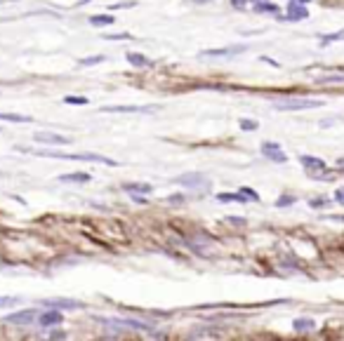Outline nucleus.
I'll list each match as a JSON object with an SVG mask.
<instances>
[{"label":"nucleus","instance_id":"obj_31","mask_svg":"<svg viewBox=\"0 0 344 341\" xmlns=\"http://www.w3.org/2000/svg\"><path fill=\"white\" fill-rule=\"evenodd\" d=\"M247 2H250V0H231V5H234L236 10H245Z\"/></svg>","mask_w":344,"mask_h":341},{"label":"nucleus","instance_id":"obj_8","mask_svg":"<svg viewBox=\"0 0 344 341\" xmlns=\"http://www.w3.org/2000/svg\"><path fill=\"white\" fill-rule=\"evenodd\" d=\"M177 184L179 186H191V188H198V186H207V179H205L203 174H184V177H179L177 179Z\"/></svg>","mask_w":344,"mask_h":341},{"label":"nucleus","instance_id":"obj_11","mask_svg":"<svg viewBox=\"0 0 344 341\" xmlns=\"http://www.w3.org/2000/svg\"><path fill=\"white\" fill-rule=\"evenodd\" d=\"M104 113H149L153 108H141V106H104Z\"/></svg>","mask_w":344,"mask_h":341},{"label":"nucleus","instance_id":"obj_20","mask_svg":"<svg viewBox=\"0 0 344 341\" xmlns=\"http://www.w3.org/2000/svg\"><path fill=\"white\" fill-rule=\"evenodd\" d=\"M0 120H7V123H31L29 116H17V113H0Z\"/></svg>","mask_w":344,"mask_h":341},{"label":"nucleus","instance_id":"obj_36","mask_svg":"<svg viewBox=\"0 0 344 341\" xmlns=\"http://www.w3.org/2000/svg\"><path fill=\"white\" fill-rule=\"evenodd\" d=\"M87 2H90V0H78V5H87Z\"/></svg>","mask_w":344,"mask_h":341},{"label":"nucleus","instance_id":"obj_25","mask_svg":"<svg viewBox=\"0 0 344 341\" xmlns=\"http://www.w3.org/2000/svg\"><path fill=\"white\" fill-rule=\"evenodd\" d=\"M297 332H302V330H311L313 327V322L311 320H307V318H302V320H295V325H292Z\"/></svg>","mask_w":344,"mask_h":341},{"label":"nucleus","instance_id":"obj_21","mask_svg":"<svg viewBox=\"0 0 344 341\" xmlns=\"http://www.w3.org/2000/svg\"><path fill=\"white\" fill-rule=\"evenodd\" d=\"M64 104H69V106H87L90 99H85V96H64Z\"/></svg>","mask_w":344,"mask_h":341},{"label":"nucleus","instance_id":"obj_33","mask_svg":"<svg viewBox=\"0 0 344 341\" xmlns=\"http://www.w3.org/2000/svg\"><path fill=\"white\" fill-rule=\"evenodd\" d=\"M335 200L340 205H344V188H337V193H335Z\"/></svg>","mask_w":344,"mask_h":341},{"label":"nucleus","instance_id":"obj_22","mask_svg":"<svg viewBox=\"0 0 344 341\" xmlns=\"http://www.w3.org/2000/svg\"><path fill=\"white\" fill-rule=\"evenodd\" d=\"M102 62H106V57H104V54H95V57L80 59V66H95V64H102Z\"/></svg>","mask_w":344,"mask_h":341},{"label":"nucleus","instance_id":"obj_12","mask_svg":"<svg viewBox=\"0 0 344 341\" xmlns=\"http://www.w3.org/2000/svg\"><path fill=\"white\" fill-rule=\"evenodd\" d=\"M252 10L257 14H276L278 17V5H274L269 0H259V2H252Z\"/></svg>","mask_w":344,"mask_h":341},{"label":"nucleus","instance_id":"obj_5","mask_svg":"<svg viewBox=\"0 0 344 341\" xmlns=\"http://www.w3.org/2000/svg\"><path fill=\"white\" fill-rule=\"evenodd\" d=\"M247 47L245 45H231V47H217V50H203V57H215V59H224V57H234V54H243Z\"/></svg>","mask_w":344,"mask_h":341},{"label":"nucleus","instance_id":"obj_17","mask_svg":"<svg viewBox=\"0 0 344 341\" xmlns=\"http://www.w3.org/2000/svg\"><path fill=\"white\" fill-rule=\"evenodd\" d=\"M123 188H125L128 193H151L153 191L149 184H125Z\"/></svg>","mask_w":344,"mask_h":341},{"label":"nucleus","instance_id":"obj_32","mask_svg":"<svg viewBox=\"0 0 344 341\" xmlns=\"http://www.w3.org/2000/svg\"><path fill=\"white\" fill-rule=\"evenodd\" d=\"M259 62H264V64H271V66H276V68H278V62H276V59H271V57H259Z\"/></svg>","mask_w":344,"mask_h":341},{"label":"nucleus","instance_id":"obj_9","mask_svg":"<svg viewBox=\"0 0 344 341\" xmlns=\"http://www.w3.org/2000/svg\"><path fill=\"white\" fill-rule=\"evenodd\" d=\"M7 322H12V325H29V322H33L35 320V310H19V313H12V315H7Z\"/></svg>","mask_w":344,"mask_h":341},{"label":"nucleus","instance_id":"obj_16","mask_svg":"<svg viewBox=\"0 0 344 341\" xmlns=\"http://www.w3.org/2000/svg\"><path fill=\"white\" fill-rule=\"evenodd\" d=\"M217 200H219V203H234V200H236V203H245V198H243L241 193H219Z\"/></svg>","mask_w":344,"mask_h":341},{"label":"nucleus","instance_id":"obj_27","mask_svg":"<svg viewBox=\"0 0 344 341\" xmlns=\"http://www.w3.org/2000/svg\"><path fill=\"white\" fill-rule=\"evenodd\" d=\"M290 205H295V195H280L276 200V207H290Z\"/></svg>","mask_w":344,"mask_h":341},{"label":"nucleus","instance_id":"obj_18","mask_svg":"<svg viewBox=\"0 0 344 341\" xmlns=\"http://www.w3.org/2000/svg\"><path fill=\"white\" fill-rule=\"evenodd\" d=\"M321 45H330L335 40H344V31H337V33H325V35H318Z\"/></svg>","mask_w":344,"mask_h":341},{"label":"nucleus","instance_id":"obj_19","mask_svg":"<svg viewBox=\"0 0 344 341\" xmlns=\"http://www.w3.org/2000/svg\"><path fill=\"white\" fill-rule=\"evenodd\" d=\"M47 306H52V309H80V304H75V301H62V299L47 301Z\"/></svg>","mask_w":344,"mask_h":341},{"label":"nucleus","instance_id":"obj_29","mask_svg":"<svg viewBox=\"0 0 344 341\" xmlns=\"http://www.w3.org/2000/svg\"><path fill=\"white\" fill-rule=\"evenodd\" d=\"M19 299L17 297H0V309H7V306H14Z\"/></svg>","mask_w":344,"mask_h":341},{"label":"nucleus","instance_id":"obj_7","mask_svg":"<svg viewBox=\"0 0 344 341\" xmlns=\"http://www.w3.org/2000/svg\"><path fill=\"white\" fill-rule=\"evenodd\" d=\"M33 139H35L38 144H52V146H66V144H71V139L69 137L50 134V132H38V134H33Z\"/></svg>","mask_w":344,"mask_h":341},{"label":"nucleus","instance_id":"obj_4","mask_svg":"<svg viewBox=\"0 0 344 341\" xmlns=\"http://www.w3.org/2000/svg\"><path fill=\"white\" fill-rule=\"evenodd\" d=\"M262 155L274 160V162H285V160H288V155L283 153V149H280L276 141H264V144H262Z\"/></svg>","mask_w":344,"mask_h":341},{"label":"nucleus","instance_id":"obj_1","mask_svg":"<svg viewBox=\"0 0 344 341\" xmlns=\"http://www.w3.org/2000/svg\"><path fill=\"white\" fill-rule=\"evenodd\" d=\"M321 106L323 101H318V99H302V96H292V99L274 104L276 111H309V108H321Z\"/></svg>","mask_w":344,"mask_h":341},{"label":"nucleus","instance_id":"obj_6","mask_svg":"<svg viewBox=\"0 0 344 341\" xmlns=\"http://www.w3.org/2000/svg\"><path fill=\"white\" fill-rule=\"evenodd\" d=\"M307 17H309V10L302 5L300 0H290L288 2V14H285L288 22H300V19H307Z\"/></svg>","mask_w":344,"mask_h":341},{"label":"nucleus","instance_id":"obj_28","mask_svg":"<svg viewBox=\"0 0 344 341\" xmlns=\"http://www.w3.org/2000/svg\"><path fill=\"white\" fill-rule=\"evenodd\" d=\"M106 40H132L130 33H108Z\"/></svg>","mask_w":344,"mask_h":341},{"label":"nucleus","instance_id":"obj_24","mask_svg":"<svg viewBox=\"0 0 344 341\" xmlns=\"http://www.w3.org/2000/svg\"><path fill=\"white\" fill-rule=\"evenodd\" d=\"M321 83H325V85H344V75H325V78H321Z\"/></svg>","mask_w":344,"mask_h":341},{"label":"nucleus","instance_id":"obj_30","mask_svg":"<svg viewBox=\"0 0 344 341\" xmlns=\"http://www.w3.org/2000/svg\"><path fill=\"white\" fill-rule=\"evenodd\" d=\"M130 7H135V2H132V0H123V2L111 5V10H130Z\"/></svg>","mask_w":344,"mask_h":341},{"label":"nucleus","instance_id":"obj_26","mask_svg":"<svg viewBox=\"0 0 344 341\" xmlns=\"http://www.w3.org/2000/svg\"><path fill=\"white\" fill-rule=\"evenodd\" d=\"M241 195H243V198H245V200H255V203H257L259 200V195H257V191H252V188H247V186H243V188H241Z\"/></svg>","mask_w":344,"mask_h":341},{"label":"nucleus","instance_id":"obj_2","mask_svg":"<svg viewBox=\"0 0 344 341\" xmlns=\"http://www.w3.org/2000/svg\"><path fill=\"white\" fill-rule=\"evenodd\" d=\"M40 155H47V158H64V160H85V162H104V165H116V160L104 158V155H95V153H50L45 151Z\"/></svg>","mask_w":344,"mask_h":341},{"label":"nucleus","instance_id":"obj_14","mask_svg":"<svg viewBox=\"0 0 344 341\" xmlns=\"http://www.w3.org/2000/svg\"><path fill=\"white\" fill-rule=\"evenodd\" d=\"M59 182H64V184H85V182H90V174H85V172L62 174V177H59Z\"/></svg>","mask_w":344,"mask_h":341},{"label":"nucleus","instance_id":"obj_35","mask_svg":"<svg viewBox=\"0 0 344 341\" xmlns=\"http://www.w3.org/2000/svg\"><path fill=\"white\" fill-rule=\"evenodd\" d=\"M182 200H184L182 195H172V198H170V203H182Z\"/></svg>","mask_w":344,"mask_h":341},{"label":"nucleus","instance_id":"obj_10","mask_svg":"<svg viewBox=\"0 0 344 341\" xmlns=\"http://www.w3.org/2000/svg\"><path fill=\"white\" fill-rule=\"evenodd\" d=\"M62 320H64V315H62L59 310L52 309V310H47V313H43L38 322H40L43 327H54V325H62Z\"/></svg>","mask_w":344,"mask_h":341},{"label":"nucleus","instance_id":"obj_13","mask_svg":"<svg viewBox=\"0 0 344 341\" xmlns=\"http://www.w3.org/2000/svg\"><path fill=\"white\" fill-rule=\"evenodd\" d=\"M125 59H128L132 66H137V68H149V66H153V62L146 59V57L139 54V52H128V54H125Z\"/></svg>","mask_w":344,"mask_h":341},{"label":"nucleus","instance_id":"obj_23","mask_svg":"<svg viewBox=\"0 0 344 341\" xmlns=\"http://www.w3.org/2000/svg\"><path fill=\"white\" fill-rule=\"evenodd\" d=\"M238 125H241V129H243V132H255V129L259 127L257 120H245V118H243V120H241Z\"/></svg>","mask_w":344,"mask_h":341},{"label":"nucleus","instance_id":"obj_3","mask_svg":"<svg viewBox=\"0 0 344 341\" xmlns=\"http://www.w3.org/2000/svg\"><path fill=\"white\" fill-rule=\"evenodd\" d=\"M300 162L307 167V170H309L311 177H316V179H333V174H325L328 165H325L321 158H313V155H300Z\"/></svg>","mask_w":344,"mask_h":341},{"label":"nucleus","instance_id":"obj_34","mask_svg":"<svg viewBox=\"0 0 344 341\" xmlns=\"http://www.w3.org/2000/svg\"><path fill=\"white\" fill-rule=\"evenodd\" d=\"M229 221H231V224H238V226H243V224H245L243 219H234V217H229Z\"/></svg>","mask_w":344,"mask_h":341},{"label":"nucleus","instance_id":"obj_15","mask_svg":"<svg viewBox=\"0 0 344 341\" xmlns=\"http://www.w3.org/2000/svg\"><path fill=\"white\" fill-rule=\"evenodd\" d=\"M90 24H92V26H108V24H113V17H111V14H92V17H90Z\"/></svg>","mask_w":344,"mask_h":341}]
</instances>
